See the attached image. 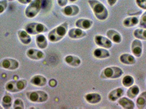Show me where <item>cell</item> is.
Wrapping results in <instances>:
<instances>
[{"mask_svg":"<svg viewBox=\"0 0 146 109\" xmlns=\"http://www.w3.org/2000/svg\"><path fill=\"white\" fill-rule=\"evenodd\" d=\"M88 3L98 20L104 21L108 18V9L101 2L98 0H88Z\"/></svg>","mask_w":146,"mask_h":109,"instance_id":"obj_1","label":"cell"},{"mask_svg":"<svg viewBox=\"0 0 146 109\" xmlns=\"http://www.w3.org/2000/svg\"><path fill=\"white\" fill-rule=\"evenodd\" d=\"M69 25L67 22H64L54 29L51 30L48 35V39L52 43L58 42L62 40L68 32Z\"/></svg>","mask_w":146,"mask_h":109,"instance_id":"obj_2","label":"cell"},{"mask_svg":"<svg viewBox=\"0 0 146 109\" xmlns=\"http://www.w3.org/2000/svg\"><path fill=\"white\" fill-rule=\"evenodd\" d=\"M124 74L122 69L117 66H110L104 68L101 73L100 77L103 79H117Z\"/></svg>","mask_w":146,"mask_h":109,"instance_id":"obj_3","label":"cell"},{"mask_svg":"<svg viewBox=\"0 0 146 109\" xmlns=\"http://www.w3.org/2000/svg\"><path fill=\"white\" fill-rule=\"evenodd\" d=\"M42 8V0H33L25 9V15L28 18L36 16Z\"/></svg>","mask_w":146,"mask_h":109,"instance_id":"obj_4","label":"cell"},{"mask_svg":"<svg viewBox=\"0 0 146 109\" xmlns=\"http://www.w3.org/2000/svg\"><path fill=\"white\" fill-rule=\"evenodd\" d=\"M28 85L27 81L24 79L13 80L8 82L6 84L5 89L11 93H17L23 91Z\"/></svg>","mask_w":146,"mask_h":109,"instance_id":"obj_5","label":"cell"},{"mask_svg":"<svg viewBox=\"0 0 146 109\" xmlns=\"http://www.w3.org/2000/svg\"><path fill=\"white\" fill-rule=\"evenodd\" d=\"M25 30L30 35H36L47 32L48 29L41 23L31 22L25 25Z\"/></svg>","mask_w":146,"mask_h":109,"instance_id":"obj_6","label":"cell"},{"mask_svg":"<svg viewBox=\"0 0 146 109\" xmlns=\"http://www.w3.org/2000/svg\"><path fill=\"white\" fill-rule=\"evenodd\" d=\"M28 99L33 102H44L48 99V95L43 91H30L26 93Z\"/></svg>","mask_w":146,"mask_h":109,"instance_id":"obj_7","label":"cell"},{"mask_svg":"<svg viewBox=\"0 0 146 109\" xmlns=\"http://www.w3.org/2000/svg\"><path fill=\"white\" fill-rule=\"evenodd\" d=\"M0 67L9 70H15L19 67V62L13 58H5L0 62Z\"/></svg>","mask_w":146,"mask_h":109,"instance_id":"obj_8","label":"cell"},{"mask_svg":"<svg viewBox=\"0 0 146 109\" xmlns=\"http://www.w3.org/2000/svg\"><path fill=\"white\" fill-rule=\"evenodd\" d=\"M94 41L98 46L107 49L111 48L113 46L112 42L110 39L102 35H96L94 38Z\"/></svg>","mask_w":146,"mask_h":109,"instance_id":"obj_9","label":"cell"},{"mask_svg":"<svg viewBox=\"0 0 146 109\" xmlns=\"http://www.w3.org/2000/svg\"><path fill=\"white\" fill-rule=\"evenodd\" d=\"M131 50L134 56L139 57L142 56L143 52V44L141 40L135 39L132 41L131 45Z\"/></svg>","mask_w":146,"mask_h":109,"instance_id":"obj_10","label":"cell"},{"mask_svg":"<svg viewBox=\"0 0 146 109\" xmlns=\"http://www.w3.org/2000/svg\"><path fill=\"white\" fill-rule=\"evenodd\" d=\"M68 35L69 38L73 39H79L86 36V32L79 28H72L68 32Z\"/></svg>","mask_w":146,"mask_h":109,"instance_id":"obj_11","label":"cell"},{"mask_svg":"<svg viewBox=\"0 0 146 109\" xmlns=\"http://www.w3.org/2000/svg\"><path fill=\"white\" fill-rule=\"evenodd\" d=\"M63 14L67 16H74L78 14L80 12L79 7L75 5L66 6L62 10Z\"/></svg>","mask_w":146,"mask_h":109,"instance_id":"obj_12","label":"cell"},{"mask_svg":"<svg viewBox=\"0 0 146 109\" xmlns=\"http://www.w3.org/2000/svg\"><path fill=\"white\" fill-rule=\"evenodd\" d=\"M26 55L28 58L33 60H40L45 57L44 52L35 49H28L26 52Z\"/></svg>","mask_w":146,"mask_h":109,"instance_id":"obj_13","label":"cell"},{"mask_svg":"<svg viewBox=\"0 0 146 109\" xmlns=\"http://www.w3.org/2000/svg\"><path fill=\"white\" fill-rule=\"evenodd\" d=\"M124 94V90L121 87L117 88L111 91L108 95V98L111 102H115L122 97Z\"/></svg>","mask_w":146,"mask_h":109,"instance_id":"obj_14","label":"cell"},{"mask_svg":"<svg viewBox=\"0 0 146 109\" xmlns=\"http://www.w3.org/2000/svg\"><path fill=\"white\" fill-rule=\"evenodd\" d=\"M107 38L114 43L119 44L122 42V36L121 34L115 29H109L106 33Z\"/></svg>","mask_w":146,"mask_h":109,"instance_id":"obj_15","label":"cell"},{"mask_svg":"<svg viewBox=\"0 0 146 109\" xmlns=\"http://www.w3.org/2000/svg\"><path fill=\"white\" fill-rule=\"evenodd\" d=\"M117 103L123 109H133L135 107V104L131 99L125 97L119 98L117 100Z\"/></svg>","mask_w":146,"mask_h":109,"instance_id":"obj_16","label":"cell"},{"mask_svg":"<svg viewBox=\"0 0 146 109\" xmlns=\"http://www.w3.org/2000/svg\"><path fill=\"white\" fill-rule=\"evenodd\" d=\"M94 24V22L88 19L81 18L78 19L75 22V26L76 27L83 30L90 29Z\"/></svg>","mask_w":146,"mask_h":109,"instance_id":"obj_17","label":"cell"},{"mask_svg":"<svg viewBox=\"0 0 146 109\" xmlns=\"http://www.w3.org/2000/svg\"><path fill=\"white\" fill-rule=\"evenodd\" d=\"M85 99L88 103L95 105L100 102L102 97L98 93H89L85 95Z\"/></svg>","mask_w":146,"mask_h":109,"instance_id":"obj_18","label":"cell"},{"mask_svg":"<svg viewBox=\"0 0 146 109\" xmlns=\"http://www.w3.org/2000/svg\"><path fill=\"white\" fill-rule=\"evenodd\" d=\"M30 82L32 85L37 87H43L47 83V79L42 75H36L32 77L30 80Z\"/></svg>","mask_w":146,"mask_h":109,"instance_id":"obj_19","label":"cell"},{"mask_svg":"<svg viewBox=\"0 0 146 109\" xmlns=\"http://www.w3.org/2000/svg\"><path fill=\"white\" fill-rule=\"evenodd\" d=\"M93 55L95 58L103 59L109 58L110 56V53L107 49L100 48L95 49L93 52Z\"/></svg>","mask_w":146,"mask_h":109,"instance_id":"obj_20","label":"cell"},{"mask_svg":"<svg viewBox=\"0 0 146 109\" xmlns=\"http://www.w3.org/2000/svg\"><path fill=\"white\" fill-rule=\"evenodd\" d=\"M120 62L125 65H133L136 63V59L133 55L129 54H123L119 57Z\"/></svg>","mask_w":146,"mask_h":109,"instance_id":"obj_21","label":"cell"},{"mask_svg":"<svg viewBox=\"0 0 146 109\" xmlns=\"http://www.w3.org/2000/svg\"><path fill=\"white\" fill-rule=\"evenodd\" d=\"M64 61L68 65L73 67H77L80 65L81 61L80 58L74 55H68L64 58Z\"/></svg>","mask_w":146,"mask_h":109,"instance_id":"obj_22","label":"cell"},{"mask_svg":"<svg viewBox=\"0 0 146 109\" xmlns=\"http://www.w3.org/2000/svg\"><path fill=\"white\" fill-rule=\"evenodd\" d=\"M18 36L19 40L24 45H28L31 42V37L25 30H19L18 31Z\"/></svg>","mask_w":146,"mask_h":109,"instance_id":"obj_23","label":"cell"},{"mask_svg":"<svg viewBox=\"0 0 146 109\" xmlns=\"http://www.w3.org/2000/svg\"><path fill=\"white\" fill-rule=\"evenodd\" d=\"M139 22V20L137 16H129L125 18L123 22V24L126 27H132L137 25Z\"/></svg>","mask_w":146,"mask_h":109,"instance_id":"obj_24","label":"cell"},{"mask_svg":"<svg viewBox=\"0 0 146 109\" xmlns=\"http://www.w3.org/2000/svg\"><path fill=\"white\" fill-rule=\"evenodd\" d=\"M35 40L37 47L40 49H44L48 46V42L47 38L43 35H37V36L36 37Z\"/></svg>","mask_w":146,"mask_h":109,"instance_id":"obj_25","label":"cell"},{"mask_svg":"<svg viewBox=\"0 0 146 109\" xmlns=\"http://www.w3.org/2000/svg\"><path fill=\"white\" fill-rule=\"evenodd\" d=\"M140 92V89L137 85H133L131 87H129L126 92V95L128 98L130 99H134L136 98Z\"/></svg>","mask_w":146,"mask_h":109,"instance_id":"obj_26","label":"cell"},{"mask_svg":"<svg viewBox=\"0 0 146 109\" xmlns=\"http://www.w3.org/2000/svg\"><path fill=\"white\" fill-rule=\"evenodd\" d=\"M136 106L139 109H144L146 106V91L142 92L136 99Z\"/></svg>","mask_w":146,"mask_h":109,"instance_id":"obj_27","label":"cell"},{"mask_svg":"<svg viewBox=\"0 0 146 109\" xmlns=\"http://www.w3.org/2000/svg\"><path fill=\"white\" fill-rule=\"evenodd\" d=\"M133 35L136 39L142 40H146V29H135Z\"/></svg>","mask_w":146,"mask_h":109,"instance_id":"obj_28","label":"cell"},{"mask_svg":"<svg viewBox=\"0 0 146 109\" xmlns=\"http://www.w3.org/2000/svg\"><path fill=\"white\" fill-rule=\"evenodd\" d=\"M13 105L12 97L9 95H6L2 98V105L3 109H9Z\"/></svg>","mask_w":146,"mask_h":109,"instance_id":"obj_29","label":"cell"},{"mask_svg":"<svg viewBox=\"0 0 146 109\" xmlns=\"http://www.w3.org/2000/svg\"><path fill=\"white\" fill-rule=\"evenodd\" d=\"M122 84L126 88H129L132 86L135 83V79L133 76L130 75H125L122 79Z\"/></svg>","mask_w":146,"mask_h":109,"instance_id":"obj_30","label":"cell"},{"mask_svg":"<svg viewBox=\"0 0 146 109\" xmlns=\"http://www.w3.org/2000/svg\"><path fill=\"white\" fill-rule=\"evenodd\" d=\"M24 103L22 99L17 98L13 104V108L15 109H24L25 108Z\"/></svg>","mask_w":146,"mask_h":109,"instance_id":"obj_31","label":"cell"},{"mask_svg":"<svg viewBox=\"0 0 146 109\" xmlns=\"http://www.w3.org/2000/svg\"><path fill=\"white\" fill-rule=\"evenodd\" d=\"M8 6V2L7 0H2L0 1V14L3 13Z\"/></svg>","mask_w":146,"mask_h":109,"instance_id":"obj_32","label":"cell"},{"mask_svg":"<svg viewBox=\"0 0 146 109\" xmlns=\"http://www.w3.org/2000/svg\"><path fill=\"white\" fill-rule=\"evenodd\" d=\"M135 2L139 8L146 10V0H135Z\"/></svg>","mask_w":146,"mask_h":109,"instance_id":"obj_33","label":"cell"},{"mask_svg":"<svg viewBox=\"0 0 146 109\" xmlns=\"http://www.w3.org/2000/svg\"><path fill=\"white\" fill-rule=\"evenodd\" d=\"M139 23L141 26H146V10L141 15Z\"/></svg>","mask_w":146,"mask_h":109,"instance_id":"obj_34","label":"cell"},{"mask_svg":"<svg viewBox=\"0 0 146 109\" xmlns=\"http://www.w3.org/2000/svg\"><path fill=\"white\" fill-rule=\"evenodd\" d=\"M68 0H57L59 6L61 7H64L68 3Z\"/></svg>","mask_w":146,"mask_h":109,"instance_id":"obj_35","label":"cell"},{"mask_svg":"<svg viewBox=\"0 0 146 109\" xmlns=\"http://www.w3.org/2000/svg\"><path fill=\"white\" fill-rule=\"evenodd\" d=\"M48 85L50 87H55L57 85V81L55 79H51L48 81Z\"/></svg>","mask_w":146,"mask_h":109,"instance_id":"obj_36","label":"cell"},{"mask_svg":"<svg viewBox=\"0 0 146 109\" xmlns=\"http://www.w3.org/2000/svg\"><path fill=\"white\" fill-rule=\"evenodd\" d=\"M107 1L110 6L113 7L117 3V0H107Z\"/></svg>","mask_w":146,"mask_h":109,"instance_id":"obj_37","label":"cell"},{"mask_svg":"<svg viewBox=\"0 0 146 109\" xmlns=\"http://www.w3.org/2000/svg\"><path fill=\"white\" fill-rule=\"evenodd\" d=\"M20 3L23 5H27L29 4L32 1V0H17Z\"/></svg>","mask_w":146,"mask_h":109,"instance_id":"obj_38","label":"cell"},{"mask_svg":"<svg viewBox=\"0 0 146 109\" xmlns=\"http://www.w3.org/2000/svg\"><path fill=\"white\" fill-rule=\"evenodd\" d=\"M70 2H71V3H74V2H76V1H77L78 0H68Z\"/></svg>","mask_w":146,"mask_h":109,"instance_id":"obj_39","label":"cell"},{"mask_svg":"<svg viewBox=\"0 0 146 109\" xmlns=\"http://www.w3.org/2000/svg\"><path fill=\"white\" fill-rule=\"evenodd\" d=\"M3 109V108H2V106L0 105V109Z\"/></svg>","mask_w":146,"mask_h":109,"instance_id":"obj_40","label":"cell"},{"mask_svg":"<svg viewBox=\"0 0 146 109\" xmlns=\"http://www.w3.org/2000/svg\"><path fill=\"white\" fill-rule=\"evenodd\" d=\"M8 1H15V0H8Z\"/></svg>","mask_w":146,"mask_h":109,"instance_id":"obj_41","label":"cell"}]
</instances>
